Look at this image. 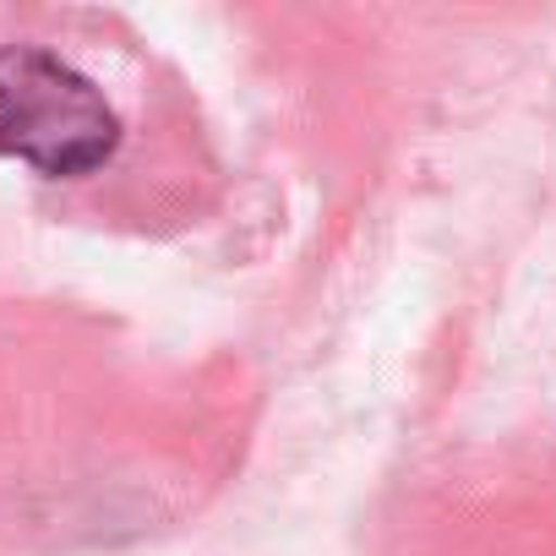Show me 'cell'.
<instances>
[{"label": "cell", "instance_id": "6da1fadb", "mask_svg": "<svg viewBox=\"0 0 556 556\" xmlns=\"http://www.w3.org/2000/svg\"><path fill=\"white\" fill-rule=\"evenodd\" d=\"M121 148V115L72 61L7 45L0 50V159L45 180H83Z\"/></svg>", "mask_w": 556, "mask_h": 556}]
</instances>
